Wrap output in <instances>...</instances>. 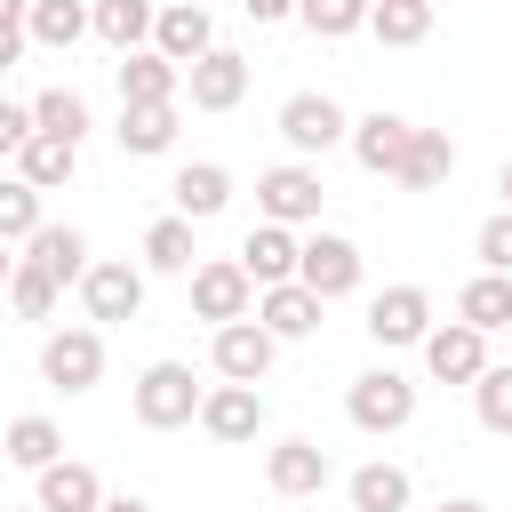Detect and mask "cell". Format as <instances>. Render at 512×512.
<instances>
[{"label": "cell", "instance_id": "obj_1", "mask_svg": "<svg viewBox=\"0 0 512 512\" xmlns=\"http://www.w3.org/2000/svg\"><path fill=\"white\" fill-rule=\"evenodd\" d=\"M128 400H136V424H144V432H176V424L200 416V384H192L184 360H152V368L136 376Z\"/></svg>", "mask_w": 512, "mask_h": 512}, {"label": "cell", "instance_id": "obj_2", "mask_svg": "<svg viewBox=\"0 0 512 512\" xmlns=\"http://www.w3.org/2000/svg\"><path fill=\"white\" fill-rule=\"evenodd\" d=\"M272 128H280V144H288L296 160H312V152H336L352 120H344V104H336V96H320V88H296V96L280 104V120H272Z\"/></svg>", "mask_w": 512, "mask_h": 512}, {"label": "cell", "instance_id": "obj_3", "mask_svg": "<svg viewBox=\"0 0 512 512\" xmlns=\"http://www.w3.org/2000/svg\"><path fill=\"white\" fill-rule=\"evenodd\" d=\"M320 200H328V184H320V168H304V160H280V168H264L256 176V208H264V224H320Z\"/></svg>", "mask_w": 512, "mask_h": 512}, {"label": "cell", "instance_id": "obj_4", "mask_svg": "<svg viewBox=\"0 0 512 512\" xmlns=\"http://www.w3.org/2000/svg\"><path fill=\"white\" fill-rule=\"evenodd\" d=\"M80 304H88V320H96V328L136 320V312H144V264H128V256L88 264V272H80Z\"/></svg>", "mask_w": 512, "mask_h": 512}, {"label": "cell", "instance_id": "obj_5", "mask_svg": "<svg viewBox=\"0 0 512 512\" xmlns=\"http://www.w3.org/2000/svg\"><path fill=\"white\" fill-rule=\"evenodd\" d=\"M40 376L56 392H96V376H104V328H48L40 336Z\"/></svg>", "mask_w": 512, "mask_h": 512}, {"label": "cell", "instance_id": "obj_6", "mask_svg": "<svg viewBox=\"0 0 512 512\" xmlns=\"http://www.w3.org/2000/svg\"><path fill=\"white\" fill-rule=\"evenodd\" d=\"M344 416H352L360 432H400V424L416 416V384H408L400 368H368V376H352Z\"/></svg>", "mask_w": 512, "mask_h": 512}, {"label": "cell", "instance_id": "obj_7", "mask_svg": "<svg viewBox=\"0 0 512 512\" xmlns=\"http://www.w3.org/2000/svg\"><path fill=\"white\" fill-rule=\"evenodd\" d=\"M248 304H256V280L240 272V256H208V264H192V320L224 328V320H248Z\"/></svg>", "mask_w": 512, "mask_h": 512}, {"label": "cell", "instance_id": "obj_8", "mask_svg": "<svg viewBox=\"0 0 512 512\" xmlns=\"http://www.w3.org/2000/svg\"><path fill=\"white\" fill-rule=\"evenodd\" d=\"M296 280H304L320 304H336V296L360 288V248H352L344 232H312V240L296 248Z\"/></svg>", "mask_w": 512, "mask_h": 512}, {"label": "cell", "instance_id": "obj_9", "mask_svg": "<svg viewBox=\"0 0 512 512\" xmlns=\"http://www.w3.org/2000/svg\"><path fill=\"white\" fill-rule=\"evenodd\" d=\"M248 320H256L272 344H296V336H312V328H320V296H312L304 280H272V288H256Z\"/></svg>", "mask_w": 512, "mask_h": 512}, {"label": "cell", "instance_id": "obj_10", "mask_svg": "<svg viewBox=\"0 0 512 512\" xmlns=\"http://www.w3.org/2000/svg\"><path fill=\"white\" fill-rule=\"evenodd\" d=\"M424 328H432V296H424L416 280H392V288L368 304V336H376L384 352H400V344H424Z\"/></svg>", "mask_w": 512, "mask_h": 512}, {"label": "cell", "instance_id": "obj_11", "mask_svg": "<svg viewBox=\"0 0 512 512\" xmlns=\"http://www.w3.org/2000/svg\"><path fill=\"white\" fill-rule=\"evenodd\" d=\"M272 352H280V344H272L256 320H224L216 344H208V368H216L224 384H264V376H272Z\"/></svg>", "mask_w": 512, "mask_h": 512}, {"label": "cell", "instance_id": "obj_12", "mask_svg": "<svg viewBox=\"0 0 512 512\" xmlns=\"http://www.w3.org/2000/svg\"><path fill=\"white\" fill-rule=\"evenodd\" d=\"M200 432L224 440V448H248V440L264 432V392H256V384H216V392H200Z\"/></svg>", "mask_w": 512, "mask_h": 512}, {"label": "cell", "instance_id": "obj_13", "mask_svg": "<svg viewBox=\"0 0 512 512\" xmlns=\"http://www.w3.org/2000/svg\"><path fill=\"white\" fill-rule=\"evenodd\" d=\"M184 96H192V112H232L248 96V56H232V48L192 56L184 64Z\"/></svg>", "mask_w": 512, "mask_h": 512}, {"label": "cell", "instance_id": "obj_14", "mask_svg": "<svg viewBox=\"0 0 512 512\" xmlns=\"http://www.w3.org/2000/svg\"><path fill=\"white\" fill-rule=\"evenodd\" d=\"M264 480H272V496H320L336 480V464H328L320 440H272L264 448Z\"/></svg>", "mask_w": 512, "mask_h": 512}, {"label": "cell", "instance_id": "obj_15", "mask_svg": "<svg viewBox=\"0 0 512 512\" xmlns=\"http://www.w3.org/2000/svg\"><path fill=\"white\" fill-rule=\"evenodd\" d=\"M424 368L440 376V384H472L480 368H488V336L480 328H464V320H448V328H424Z\"/></svg>", "mask_w": 512, "mask_h": 512}, {"label": "cell", "instance_id": "obj_16", "mask_svg": "<svg viewBox=\"0 0 512 512\" xmlns=\"http://www.w3.org/2000/svg\"><path fill=\"white\" fill-rule=\"evenodd\" d=\"M408 136H416V120H400V112H368V120L344 128V144H352V160H360L368 176H392L400 152H408Z\"/></svg>", "mask_w": 512, "mask_h": 512}, {"label": "cell", "instance_id": "obj_17", "mask_svg": "<svg viewBox=\"0 0 512 512\" xmlns=\"http://www.w3.org/2000/svg\"><path fill=\"white\" fill-rule=\"evenodd\" d=\"M152 48H160L168 64H192V56H208V48H216V24H208V8H200V0H176V8H160V16H152Z\"/></svg>", "mask_w": 512, "mask_h": 512}, {"label": "cell", "instance_id": "obj_18", "mask_svg": "<svg viewBox=\"0 0 512 512\" xmlns=\"http://www.w3.org/2000/svg\"><path fill=\"white\" fill-rule=\"evenodd\" d=\"M176 96H184V64H168L160 48L120 56V104H176Z\"/></svg>", "mask_w": 512, "mask_h": 512}, {"label": "cell", "instance_id": "obj_19", "mask_svg": "<svg viewBox=\"0 0 512 512\" xmlns=\"http://www.w3.org/2000/svg\"><path fill=\"white\" fill-rule=\"evenodd\" d=\"M168 200H176V216L208 224V216H224V208H232V168H224V160H192V168H176Z\"/></svg>", "mask_w": 512, "mask_h": 512}, {"label": "cell", "instance_id": "obj_20", "mask_svg": "<svg viewBox=\"0 0 512 512\" xmlns=\"http://www.w3.org/2000/svg\"><path fill=\"white\" fill-rule=\"evenodd\" d=\"M24 264H40L56 288H80V272H88V232H80V224H40V232L24 240Z\"/></svg>", "mask_w": 512, "mask_h": 512}, {"label": "cell", "instance_id": "obj_21", "mask_svg": "<svg viewBox=\"0 0 512 512\" xmlns=\"http://www.w3.org/2000/svg\"><path fill=\"white\" fill-rule=\"evenodd\" d=\"M32 480H40V488H32V504H40V512H96V504H104V480H96L88 464H72V456L40 464Z\"/></svg>", "mask_w": 512, "mask_h": 512}, {"label": "cell", "instance_id": "obj_22", "mask_svg": "<svg viewBox=\"0 0 512 512\" xmlns=\"http://www.w3.org/2000/svg\"><path fill=\"white\" fill-rule=\"evenodd\" d=\"M72 168H80V144H64V136H48V128H32V136L16 144V176H24L32 192L72 184Z\"/></svg>", "mask_w": 512, "mask_h": 512}, {"label": "cell", "instance_id": "obj_23", "mask_svg": "<svg viewBox=\"0 0 512 512\" xmlns=\"http://www.w3.org/2000/svg\"><path fill=\"white\" fill-rule=\"evenodd\" d=\"M448 176H456V144H448V128H416L408 152H400V168H392V184L432 192V184H448Z\"/></svg>", "mask_w": 512, "mask_h": 512}, {"label": "cell", "instance_id": "obj_24", "mask_svg": "<svg viewBox=\"0 0 512 512\" xmlns=\"http://www.w3.org/2000/svg\"><path fill=\"white\" fill-rule=\"evenodd\" d=\"M296 248H304V240H296L288 224H256V232L240 240V272H248L256 288H272V280H296Z\"/></svg>", "mask_w": 512, "mask_h": 512}, {"label": "cell", "instance_id": "obj_25", "mask_svg": "<svg viewBox=\"0 0 512 512\" xmlns=\"http://www.w3.org/2000/svg\"><path fill=\"white\" fill-rule=\"evenodd\" d=\"M456 320L480 328V336L512 328V272H472V280L456 288Z\"/></svg>", "mask_w": 512, "mask_h": 512}, {"label": "cell", "instance_id": "obj_26", "mask_svg": "<svg viewBox=\"0 0 512 512\" xmlns=\"http://www.w3.org/2000/svg\"><path fill=\"white\" fill-rule=\"evenodd\" d=\"M152 16H160L152 0H88V32L104 48H120V56L128 48H152Z\"/></svg>", "mask_w": 512, "mask_h": 512}, {"label": "cell", "instance_id": "obj_27", "mask_svg": "<svg viewBox=\"0 0 512 512\" xmlns=\"http://www.w3.org/2000/svg\"><path fill=\"white\" fill-rule=\"evenodd\" d=\"M120 152L128 160H160L168 144H176V104H120Z\"/></svg>", "mask_w": 512, "mask_h": 512}, {"label": "cell", "instance_id": "obj_28", "mask_svg": "<svg viewBox=\"0 0 512 512\" xmlns=\"http://www.w3.org/2000/svg\"><path fill=\"white\" fill-rule=\"evenodd\" d=\"M24 40H40V48H80L88 40V0H32L24 8Z\"/></svg>", "mask_w": 512, "mask_h": 512}, {"label": "cell", "instance_id": "obj_29", "mask_svg": "<svg viewBox=\"0 0 512 512\" xmlns=\"http://www.w3.org/2000/svg\"><path fill=\"white\" fill-rule=\"evenodd\" d=\"M344 496H352V512H408L416 480H408L400 464H360V472L344 480Z\"/></svg>", "mask_w": 512, "mask_h": 512}, {"label": "cell", "instance_id": "obj_30", "mask_svg": "<svg viewBox=\"0 0 512 512\" xmlns=\"http://www.w3.org/2000/svg\"><path fill=\"white\" fill-rule=\"evenodd\" d=\"M368 32L384 48H416L432 40V0H368Z\"/></svg>", "mask_w": 512, "mask_h": 512}, {"label": "cell", "instance_id": "obj_31", "mask_svg": "<svg viewBox=\"0 0 512 512\" xmlns=\"http://www.w3.org/2000/svg\"><path fill=\"white\" fill-rule=\"evenodd\" d=\"M192 216H152L144 224V272H192Z\"/></svg>", "mask_w": 512, "mask_h": 512}, {"label": "cell", "instance_id": "obj_32", "mask_svg": "<svg viewBox=\"0 0 512 512\" xmlns=\"http://www.w3.org/2000/svg\"><path fill=\"white\" fill-rule=\"evenodd\" d=\"M0 440H8V464H16V472H40V464L64 456V432H56L48 416H16V424H0Z\"/></svg>", "mask_w": 512, "mask_h": 512}, {"label": "cell", "instance_id": "obj_33", "mask_svg": "<svg viewBox=\"0 0 512 512\" xmlns=\"http://www.w3.org/2000/svg\"><path fill=\"white\" fill-rule=\"evenodd\" d=\"M32 128H48V136L80 144L96 120H88V96H80V88H40V96H32Z\"/></svg>", "mask_w": 512, "mask_h": 512}, {"label": "cell", "instance_id": "obj_34", "mask_svg": "<svg viewBox=\"0 0 512 512\" xmlns=\"http://www.w3.org/2000/svg\"><path fill=\"white\" fill-rule=\"evenodd\" d=\"M296 24L312 40H352V32H368V0H296Z\"/></svg>", "mask_w": 512, "mask_h": 512}, {"label": "cell", "instance_id": "obj_35", "mask_svg": "<svg viewBox=\"0 0 512 512\" xmlns=\"http://www.w3.org/2000/svg\"><path fill=\"white\" fill-rule=\"evenodd\" d=\"M8 304H16V320H56L64 288H56L40 264H24V256H16V272H8Z\"/></svg>", "mask_w": 512, "mask_h": 512}, {"label": "cell", "instance_id": "obj_36", "mask_svg": "<svg viewBox=\"0 0 512 512\" xmlns=\"http://www.w3.org/2000/svg\"><path fill=\"white\" fill-rule=\"evenodd\" d=\"M48 216H40V192L24 184V176H0V240L16 248V240H32Z\"/></svg>", "mask_w": 512, "mask_h": 512}, {"label": "cell", "instance_id": "obj_37", "mask_svg": "<svg viewBox=\"0 0 512 512\" xmlns=\"http://www.w3.org/2000/svg\"><path fill=\"white\" fill-rule=\"evenodd\" d=\"M472 408H480L488 432L512 440V368H480V376H472Z\"/></svg>", "mask_w": 512, "mask_h": 512}, {"label": "cell", "instance_id": "obj_38", "mask_svg": "<svg viewBox=\"0 0 512 512\" xmlns=\"http://www.w3.org/2000/svg\"><path fill=\"white\" fill-rule=\"evenodd\" d=\"M472 256H480V272H512V208H496V216L472 232Z\"/></svg>", "mask_w": 512, "mask_h": 512}, {"label": "cell", "instance_id": "obj_39", "mask_svg": "<svg viewBox=\"0 0 512 512\" xmlns=\"http://www.w3.org/2000/svg\"><path fill=\"white\" fill-rule=\"evenodd\" d=\"M24 8H32V0H0V72L24 56Z\"/></svg>", "mask_w": 512, "mask_h": 512}, {"label": "cell", "instance_id": "obj_40", "mask_svg": "<svg viewBox=\"0 0 512 512\" xmlns=\"http://www.w3.org/2000/svg\"><path fill=\"white\" fill-rule=\"evenodd\" d=\"M24 136H32V104H8L0 96V152H16Z\"/></svg>", "mask_w": 512, "mask_h": 512}, {"label": "cell", "instance_id": "obj_41", "mask_svg": "<svg viewBox=\"0 0 512 512\" xmlns=\"http://www.w3.org/2000/svg\"><path fill=\"white\" fill-rule=\"evenodd\" d=\"M248 8V24H288L296 16V0H240Z\"/></svg>", "mask_w": 512, "mask_h": 512}, {"label": "cell", "instance_id": "obj_42", "mask_svg": "<svg viewBox=\"0 0 512 512\" xmlns=\"http://www.w3.org/2000/svg\"><path fill=\"white\" fill-rule=\"evenodd\" d=\"M96 512H152V504H144V496H104Z\"/></svg>", "mask_w": 512, "mask_h": 512}, {"label": "cell", "instance_id": "obj_43", "mask_svg": "<svg viewBox=\"0 0 512 512\" xmlns=\"http://www.w3.org/2000/svg\"><path fill=\"white\" fill-rule=\"evenodd\" d=\"M440 512H488V504H480V496H448Z\"/></svg>", "mask_w": 512, "mask_h": 512}, {"label": "cell", "instance_id": "obj_44", "mask_svg": "<svg viewBox=\"0 0 512 512\" xmlns=\"http://www.w3.org/2000/svg\"><path fill=\"white\" fill-rule=\"evenodd\" d=\"M496 192H504V208H512V160H504V168H496Z\"/></svg>", "mask_w": 512, "mask_h": 512}, {"label": "cell", "instance_id": "obj_45", "mask_svg": "<svg viewBox=\"0 0 512 512\" xmlns=\"http://www.w3.org/2000/svg\"><path fill=\"white\" fill-rule=\"evenodd\" d=\"M8 272H16V256H8V240H0V288H8Z\"/></svg>", "mask_w": 512, "mask_h": 512}, {"label": "cell", "instance_id": "obj_46", "mask_svg": "<svg viewBox=\"0 0 512 512\" xmlns=\"http://www.w3.org/2000/svg\"><path fill=\"white\" fill-rule=\"evenodd\" d=\"M0 512H40V504H0Z\"/></svg>", "mask_w": 512, "mask_h": 512}, {"label": "cell", "instance_id": "obj_47", "mask_svg": "<svg viewBox=\"0 0 512 512\" xmlns=\"http://www.w3.org/2000/svg\"><path fill=\"white\" fill-rule=\"evenodd\" d=\"M152 8H176V0H152Z\"/></svg>", "mask_w": 512, "mask_h": 512}, {"label": "cell", "instance_id": "obj_48", "mask_svg": "<svg viewBox=\"0 0 512 512\" xmlns=\"http://www.w3.org/2000/svg\"><path fill=\"white\" fill-rule=\"evenodd\" d=\"M0 464H8V440H0Z\"/></svg>", "mask_w": 512, "mask_h": 512}]
</instances>
